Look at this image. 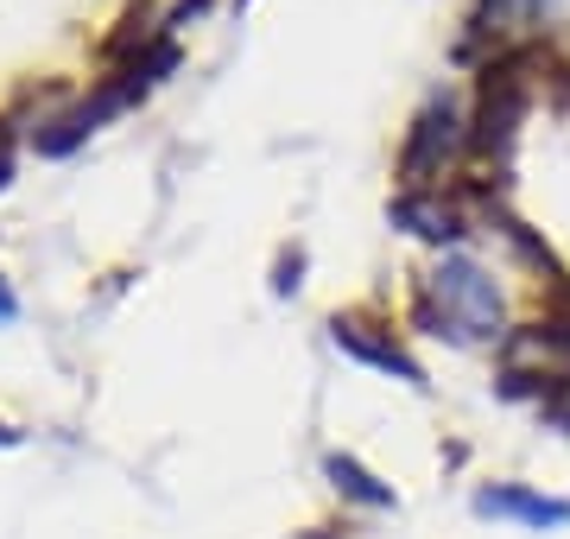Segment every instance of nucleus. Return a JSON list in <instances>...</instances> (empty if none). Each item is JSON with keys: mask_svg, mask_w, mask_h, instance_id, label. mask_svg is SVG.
Listing matches in <instances>:
<instances>
[{"mask_svg": "<svg viewBox=\"0 0 570 539\" xmlns=\"http://www.w3.org/2000/svg\"><path fill=\"white\" fill-rule=\"evenodd\" d=\"M419 324L431 336H450V343H508V324H501V292L475 261L450 254L419 280Z\"/></svg>", "mask_w": 570, "mask_h": 539, "instance_id": "1", "label": "nucleus"}, {"mask_svg": "<svg viewBox=\"0 0 570 539\" xmlns=\"http://www.w3.org/2000/svg\"><path fill=\"white\" fill-rule=\"evenodd\" d=\"M0 317H13V292L0 286Z\"/></svg>", "mask_w": 570, "mask_h": 539, "instance_id": "7", "label": "nucleus"}, {"mask_svg": "<svg viewBox=\"0 0 570 539\" xmlns=\"http://www.w3.org/2000/svg\"><path fill=\"white\" fill-rule=\"evenodd\" d=\"M387 216L393 228H406V235H419L431 248H463L469 242V209L456 197H444V190H400Z\"/></svg>", "mask_w": 570, "mask_h": 539, "instance_id": "3", "label": "nucleus"}, {"mask_svg": "<svg viewBox=\"0 0 570 539\" xmlns=\"http://www.w3.org/2000/svg\"><path fill=\"white\" fill-rule=\"evenodd\" d=\"M330 477H336V489H343L348 501H362V508H400V496H393L381 477H367L355 457H330Z\"/></svg>", "mask_w": 570, "mask_h": 539, "instance_id": "6", "label": "nucleus"}, {"mask_svg": "<svg viewBox=\"0 0 570 539\" xmlns=\"http://www.w3.org/2000/svg\"><path fill=\"white\" fill-rule=\"evenodd\" d=\"M475 514L489 520H520V527H570V501L558 496H539V489H527V482H482L475 489Z\"/></svg>", "mask_w": 570, "mask_h": 539, "instance_id": "4", "label": "nucleus"}, {"mask_svg": "<svg viewBox=\"0 0 570 539\" xmlns=\"http://www.w3.org/2000/svg\"><path fill=\"white\" fill-rule=\"evenodd\" d=\"M469 159V115L450 89H431V102L419 108V121L406 127L400 146V185L406 190H438L444 171H456Z\"/></svg>", "mask_w": 570, "mask_h": 539, "instance_id": "2", "label": "nucleus"}, {"mask_svg": "<svg viewBox=\"0 0 570 539\" xmlns=\"http://www.w3.org/2000/svg\"><path fill=\"white\" fill-rule=\"evenodd\" d=\"M330 343H336V350H348L355 362H367V369L400 374L406 388H425V369L400 350V336H381L374 324H362V317H336V324H330Z\"/></svg>", "mask_w": 570, "mask_h": 539, "instance_id": "5", "label": "nucleus"}]
</instances>
